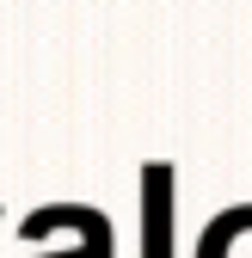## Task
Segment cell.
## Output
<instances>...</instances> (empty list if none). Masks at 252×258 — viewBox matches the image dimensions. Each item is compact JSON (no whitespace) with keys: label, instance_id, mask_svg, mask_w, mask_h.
Returning a JSON list of instances; mask_svg holds the SVG:
<instances>
[{"label":"cell","instance_id":"7a4b0ae2","mask_svg":"<svg viewBox=\"0 0 252 258\" xmlns=\"http://www.w3.org/2000/svg\"><path fill=\"white\" fill-rule=\"evenodd\" d=\"M166 215H172V166H148V258H166Z\"/></svg>","mask_w":252,"mask_h":258},{"label":"cell","instance_id":"6da1fadb","mask_svg":"<svg viewBox=\"0 0 252 258\" xmlns=\"http://www.w3.org/2000/svg\"><path fill=\"white\" fill-rule=\"evenodd\" d=\"M197 258H252V203L215 215L197 240Z\"/></svg>","mask_w":252,"mask_h":258}]
</instances>
